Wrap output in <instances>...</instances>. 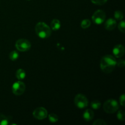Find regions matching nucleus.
Listing matches in <instances>:
<instances>
[{
    "mask_svg": "<svg viewBox=\"0 0 125 125\" xmlns=\"http://www.w3.org/2000/svg\"><path fill=\"white\" fill-rule=\"evenodd\" d=\"M114 55L117 58L122 57L125 54V48L122 45H117L113 49Z\"/></svg>",
    "mask_w": 125,
    "mask_h": 125,
    "instance_id": "nucleus-9",
    "label": "nucleus"
},
{
    "mask_svg": "<svg viewBox=\"0 0 125 125\" xmlns=\"http://www.w3.org/2000/svg\"><path fill=\"white\" fill-rule=\"evenodd\" d=\"M92 2L94 4L96 5H98V6H101V5H103L104 4H106L107 2V0H91Z\"/></svg>",
    "mask_w": 125,
    "mask_h": 125,
    "instance_id": "nucleus-22",
    "label": "nucleus"
},
{
    "mask_svg": "<svg viewBox=\"0 0 125 125\" xmlns=\"http://www.w3.org/2000/svg\"><path fill=\"white\" fill-rule=\"evenodd\" d=\"M117 65V61L114 56L106 55L102 57L100 62V67L105 73H110L114 70Z\"/></svg>",
    "mask_w": 125,
    "mask_h": 125,
    "instance_id": "nucleus-1",
    "label": "nucleus"
},
{
    "mask_svg": "<svg viewBox=\"0 0 125 125\" xmlns=\"http://www.w3.org/2000/svg\"><path fill=\"white\" fill-rule=\"evenodd\" d=\"M12 117L9 116H6L5 115L0 114V125H7L9 124V121Z\"/></svg>",
    "mask_w": 125,
    "mask_h": 125,
    "instance_id": "nucleus-13",
    "label": "nucleus"
},
{
    "mask_svg": "<svg viewBox=\"0 0 125 125\" xmlns=\"http://www.w3.org/2000/svg\"><path fill=\"white\" fill-rule=\"evenodd\" d=\"M61 26V22L59 20L57 19H54L53 20L51 21V27L52 28V29L54 31H56L59 30L60 29Z\"/></svg>",
    "mask_w": 125,
    "mask_h": 125,
    "instance_id": "nucleus-12",
    "label": "nucleus"
},
{
    "mask_svg": "<svg viewBox=\"0 0 125 125\" xmlns=\"http://www.w3.org/2000/svg\"><path fill=\"white\" fill-rule=\"evenodd\" d=\"M35 32L41 39L48 38L51 34V29L44 22H39L35 26Z\"/></svg>",
    "mask_w": 125,
    "mask_h": 125,
    "instance_id": "nucleus-2",
    "label": "nucleus"
},
{
    "mask_svg": "<svg viewBox=\"0 0 125 125\" xmlns=\"http://www.w3.org/2000/svg\"><path fill=\"white\" fill-rule=\"evenodd\" d=\"M117 118L120 121H124L125 118V114L123 110H120L117 113Z\"/></svg>",
    "mask_w": 125,
    "mask_h": 125,
    "instance_id": "nucleus-20",
    "label": "nucleus"
},
{
    "mask_svg": "<svg viewBox=\"0 0 125 125\" xmlns=\"http://www.w3.org/2000/svg\"><path fill=\"white\" fill-rule=\"evenodd\" d=\"M84 119L87 122H90L94 118V112L91 109H87L83 114Z\"/></svg>",
    "mask_w": 125,
    "mask_h": 125,
    "instance_id": "nucleus-11",
    "label": "nucleus"
},
{
    "mask_svg": "<svg viewBox=\"0 0 125 125\" xmlns=\"http://www.w3.org/2000/svg\"><path fill=\"white\" fill-rule=\"evenodd\" d=\"M90 24H91L90 21L88 19H85L82 21L81 26V28H83V29H87V28L90 27Z\"/></svg>",
    "mask_w": 125,
    "mask_h": 125,
    "instance_id": "nucleus-16",
    "label": "nucleus"
},
{
    "mask_svg": "<svg viewBox=\"0 0 125 125\" xmlns=\"http://www.w3.org/2000/svg\"><path fill=\"white\" fill-rule=\"evenodd\" d=\"M25 89V84H24V83L20 81H18L16 82V83H15L12 85V92H13V94H15V95H17V96L21 95L24 92Z\"/></svg>",
    "mask_w": 125,
    "mask_h": 125,
    "instance_id": "nucleus-6",
    "label": "nucleus"
},
{
    "mask_svg": "<svg viewBox=\"0 0 125 125\" xmlns=\"http://www.w3.org/2000/svg\"><path fill=\"white\" fill-rule=\"evenodd\" d=\"M114 17L117 20H122L123 18V13L122 11L117 10L115 11L114 13Z\"/></svg>",
    "mask_w": 125,
    "mask_h": 125,
    "instance_id": "nucleus-19",
    "label": "nucleus"
},
{
    "mask_svg": "<svg viewBox=\"0 0 125 125\" xmlns=\"http://www.w3.org/2000/svg\"><path fill=\"white\" fill-rule=\"evenodd\" d=\"M33 116L36 119L43 120L46 118L48 116V112L46 109L44 107H40L35 109L33 112Z\"/></svg>",
    "mask_w": 125,
    "mask_h": 125,
    "instance_id": "nucleus-8",
    "label": "nucleus"
},
{
    "mask_svg": "<svg viewBox=\"0 0 125 125\" xmlns=\"http://www.w3.org/2000/svg\"><path fill=\"white\" fill-rule=\"evenodd\" d=\"M19 57V54L17 51H12L9 54V58L11 61H15Z\"/></svg>",
    "mask_w": 125,
    "mask_h": 125,
    "instance_id": "nucleus-15",
    "label": "nucleus"
},
{
    "mask_svg": "<svg viewBox=\"0 0 125 125\" xmlns=\"http://www.w3.org/2000/svg\"><path fill=\"white\" fill-rule=\"evenodd\" d=\"M74 104L80 109H84L88 106L89 101L85 95L83 94H78L74 98Z\"/></svg>",
    "mask_w": 125,
    "mask_h": 125,
    "instance_id": "nucleus-5",
    "label": "nucleus"
},
{
    "mask_svg": "<svg viewBox=\"0 0 125 125\" xmlns=\"http://www.w3.org/2000/svg\"><path fill=\"white\" fill-rule=\"evenodd\" d=\"M125 94H123L120 96V104L122 106H125Z\"/></svg>",
    "mask_w": 125,
    "mask_h": 125,
    "instance_id": "nucleus-25",
    "label": "nucleus"
},
{
    "mask_svg": "<svg viewBox=\"0 0 125 125\" xmlns=\"http://www.w3.org/2000/svg\"><path fill=\"white\" fill-rule=\"evenodd\" d=\"M101 106V103L98 100H94L91 103V107L94 109H98Z\"/></svg>",
    "mask_w": 125,
    "mask_h": 125,
    "instance_id": "nucleus-17",
    "label": "nucleus"
},
{
    "mask_svg": "<svg viewBox=\"0 0 125 125\" xmlns=\"http://www.w3.org/2000/svg\"><path fill=\"white\" fill-rule=\"evenodd\" d=\"M94 125H106V123L104 120L102 119H98L95 120L93 123Z\"/></svg>",
    "mask_w": 125,
    "mask_h": 125,
    "instance_id": "nucleus-23",
    "label": "nucleus"
},
{
    "mask_svg": "<svg viewBox=\"0 0 125 125\" xmlns=\"http://www.w3.org/2000/svg\"><path fill=\"white\" fill-rule=\"evenodd\" d=\"M106 19V13L102 10L95 11L92 15V20L94 23L100 24L103 23Z\"/></svg>",
    "mask_w": 125,
    "mask_h": 125,
    "instance_id": "nucleus-7",
    "label": "nucleus"
},
{
    "mask_svg": "<svg viewBox=\"0 0 125 125\" xmlns=\"http://www.w3.org/2000/svg\"><path fill=\"white\" fill-rule=\"evenodd\" d=\"M118 29L120 31L122 32H125V23L124 21H121L118 25Z\"/></svg>",
    "mask_w": 125,
    "mask_h": 125,
    "instance_id": "nucleus-21",
    "label": "nucleus"
},
{
    "mask_svg": "<svg viewBox=\"0 0 125 125\" xmlns=\"http://www.w3.org/2000/svg\"><path fill=\"white\" fill-rule=\"evenodd\" d=\"M119 106L117 101L115 100H108L104 103L103 109L108 114H114L118 111Z\"/></svg>",
    "mask_w": 125,
    "mask_h": 125,
    "instance_id": "nucleus-3",
    "label": "nucleus"
},
{
    "mask_svg": "<svg viewBox=\"0 0 125 125\" xmlns=\"http://www.w3.org/2000/svg\"><path fill=\"white\" fill-rule=\"evenodd\" d=\"M117 65L118 67H121V68H123V67H124L125 65V61L123 59L120 60V61H118V62H117Z\"/></svg>",
    "mask_w": 125,
    "mask_h": 125,
    "instance_id": "nucleus-24",
    "label": "nucleus"
},
{
    "mask_svg": "<svg viewBox=\"0 0 125 125\" xmlns=\"http://www.w3.org/2000/svg\"><path fill=\"white\" fill-rule=\"evenodd\" d=\"M16 77L20 81L24 79L26 77L25 71L23 69H18L16 72Z\"/></svg>",
    "mask_w": 125,
    "mask_h": 125,
    "instance_id": "nucleus-14",
    "label": "nucleus"
},
{
    "mask_svg": "<svg viewBox=\"0 0 125 125\" xmlns=\"http://www.w3.org/2000/svg\"><path fill=\"white\" fill-rule=\"evenodd\" d=\"M16 48L21 52H25L30 50L31 44L29 40L26 39H21L17 40L15 43Z\"/></svg>",
    "mask_w": 125,
    "mask_h": 125,
    "instance_id": "nucleus-4",
    "label": "nucleus"
},
{
    "mask_svg": "<svg viewBox=\"0 0 125 125\" xmlns=\"http://www.w3.org/2000/svg\"><path fill=\"white\" fill-rule=\"evenodd\" d=\"M28 1H29V0H28Z\"/></svg>",
    "mask_w": 125,
    "mask_h": 125,
    "instance_id": "nucleus-26",
    "label": "nucleus"
},
{
    "mask_svg": "<svg viewBox=\"0 0 125 125\" xmlns=\"http://www.w3.org/2000/svg\"><path fill=\"white\" fill-rule=\"evenodd\" d=\"M117 22L113 18H109L106 21L104 24L105 29L108 31H112L115 28Z\"/></svg>",
    "mask_w": 125,
    "mask_h": 125,
    "instance_id": "nucleus-10",
    "label": "nucleus"
},
{
    "mask_svg": "<svg viewBox=\"0 0 125 125\" xmlns=\"http://www.w3.org/2000/svg\"><path fill=\"white\" fill-rule=\"evenodd\" d=\"M48 118L50 122H51V123H56L59 120L58 117L55 114H50L48 115Z\"/></svg>",
    "mask_w": 125,
    "mask_h": 125,
    "instance_id": "nucleus-18",
    "label": "nucleus"
}]
</instances>
